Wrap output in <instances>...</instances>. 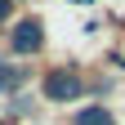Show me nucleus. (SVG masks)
Wrapping results in <instances>:
<instances>
[{
  "label": "nucleus",
  "mask_w": 125,
  "mask_h": 125,
  "mask_svg": "<svg viewBox=\"0 0 125 125\" xmlns=\"http://www.w3.org/2000/svg\"><path fill=\"white\" fill-rule=\"evenodd\" d=\"M45 98L49 103H76V98H85L81 67H54V72H45Z\"/></svg>",
  "instance_id": "nucleus-1"
},
{
  "label": "nucleus",
  "mask_w": 125,
  "mask_h": 125,
  "mask_svg": "<svg viewBox=\"0 0 125 125\" xmlns=\"http://www.w3.org/2000/svg\"><path fill=\"white\" fill-rule=\"evenodd\" d=\"M9 45H13V54H40L45 49V27H40V18H22L18 27L9 31Z\"/></svg>",
  "instance_id": "nucleus-2"
},
{
  "label": "nucleus",
  "mask_w": 125,
  "mask_h": 125,
  "mask_svg": "<svg viewBox=\"0 0 125 125\" xmlns=\"http://www.w3.org/2000/svg\"><path fill=\"white\" fill-rule=\"evenodd\" d=\"M72 125H116V116H112V107L89 103V107H81V112L72 116Z\"/></svg>",
  "instance_id": "nucleus-3"
},
{
  "label": "nucleus",
  "mask_w": 125,
  "mask_h": 125,
  "mask_svg": "<svg viewBox=\"0 0 125 125\" xmlns=\"http://www.w3.org/2000/svg\"><path fill=\"white\" fill-rule=\"evenodd\" d=\"M18 85H22V67L9 62V58H0V94H13Z\"/></svg>",
  "instance_id": "nucleus-4"
},
{
  "label": "nucleus",
  "mask_w": 125,
  "mask_h": 125,
  "mask_svg": "<svg viewBox=\"0 0 125 125\" xmlns=\"http://www.w3.org/2000/svg\"><path fill=\"white\" fill-rule=\"evenodd\" d=\"M9 18H13V0H0V27H5Z\"/></svg>",
  "instance_id": "nucleus-5"
},
{
  "label": "nucleus",
  "mask_w": 125,
  "mask_h": 125,
  "mask_svg": "<svg viewBox=\"0 0 125 125\" xmlns=\"http://www.w3.org/2000/svg\"><path fill=\"white\" fill-rule=\"evenodd\" d=\"M0 125H13V121H0Z\"/></svg>",
  "instance_id": "nucleus-6"
}]
</instances>
